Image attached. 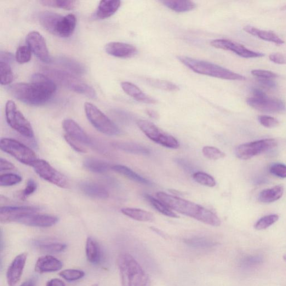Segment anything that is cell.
I'll return each instance as SVG.
<instances>
[{"mask_svg": "<svg viewBox=\"0 0 286 286\" xmlns=\"http://www.w3.org/2000/svg\"><path fill=\"white\" fill-rule=\"evenodd\" d=\"M8 90L17 100L31 106H42L47 103L56 90L55 81L42 73L33 74L30 83H16Z\"/></svg>", "mask_w": 286, "mask_h": 286, "instance_id": "1", "label": "cell"}, {"mask_svg": "<svg viewBox=\"0 0 286 286\" xmlns=\"http://www.w3.org/2000/svg\"><path fill=\"white\" fill-rule=\"evenodd\" d=\"M156 196L160 201L177 213L192 217L211 226H219L221 225L219 217L202 206L163 192L157 193Z\"/></svg>", "mask_w": 286, "mask_h": 286, "instance_id": "2", "label": "cell"}, {"mask_svg": "<svg viewBox=\"0 0 286 286\" xmlns=\"http://www.w3.org/2000/svg\"><path fill=\"white\" fill-rule=\"evenodd\" d=\"M118 266L122 286L152 285L150 276L131 254H120Z\"/></svg>", "mask_w": 286, "mask_h": 286, "instance_id": "3", "label": "cell"}, {"mask_svg": "<svg viewBox=\"0 0 286 286\" xmlns=\"http://www.w3.org/2000/svg\"><path fill=\"white\" fill-rule=\"evenodd\" d=\"M178 59L194 72L203 75L226 80L244 81L245 77L224 67L205 61L190 58L185 56H178Z\"/></svg>", "mask_w": 286, "mask_h": 286, "instance_id": "4", "label": "cell"}, {"mask_svg": "<svg viewBox=\"0 0 286 286\" xmlns=\"http://www.w3.org/2000/svg\"><path fill=\"white\" fill-rule=\"evenodd\" d=\"M44 71L47 76L53 81L59 82L66 88L79 94L95 99L97 97L95 90L87 83L81 81L74 74L66 71L45 68Z\"/></svg>", "mask_w": 286, "mask_h": 286, "instance_id": "5", "label": "cell"}, {"mask_svg": "<svg viewBox=\"0 0 286 286\" xmlns=\"http://www.w3.org/2000/svg\"><path fill=\"white\" fill-rule=\"evenodd\" d=\"M84 111L90 123L101 133L109 136L120 134L118 126L94 104L85 102Z\"/></svg>", "mask_w": 286, "mask_h": 286, "instance_id": "6", "label": "cell"}, {"mask_svg": "<svg viewBox=\"0 0 286 286\" xmlns=\"http://www.w3.org/2000/svg\"><path fill=\"white\" fill-rule=\"evenodd\" d=\"M5 115L11 128L26 138L34 139V131L31 123L18 109L12 100L8 101L6 104Z\"/></svg>", "mask_w": 286, "mask_h": 286, "instance_id": "7", "label": "cell"}, {"mask_svg": "<svg viewBox=\"0 0 286 286\" xmlns=\"http://www.w3.org/2000/svg\"><path fill=\"white\" fill-rule=\"evenodd\" d=\"M1 150L18 160L19 162L32 167L38 159L35 152L22 143L11 138H2L0 141Z\"/></svg>", "mask_w": 286, "mask_h": 286, "instance_id": "8", "label": "cell"}, {"mask_svg": "<svg viewBox=\"0 0 286 286\" xmlns=\"http://www.w3.org/2000/svg\"><path fill=\"white\" fill-rule=\"evenodd\" d=\"M139 128L149 139L163 147L170 149H178L180 143L173 136L164 132L155 124L147 121L140 120L137 122Z\"/></svg>", "mask_w": 286, "mask_h": 286, "instance_id": "9", "label": "cell"}, {"mask_svg": "<svg viewBox=\"0 0 286 286\" xmlns=\"http://www.w3.org/2000/svg\"><path fill=\"white\" fill-rule=\"evenodd\" d=\"M277 141L274 139H265L245 143L236 150V156L242 160H248L276 148Z\"/></svg>", "mask_w": 286, "mask_h": 286, "instance_id": "10", "label": "cell"}, {"mask_svg": "<svg viewBox=\"0 0 286 286\" xmlns=\"http://www.w3.org/2000/svg\"><path fill=\"white\" fill-rule=\"evenodd\" d=\"M32 167L44 180L61 188L67 186L68 182L66 177L44 160L38 159L32 164Z\"/></svg>", "mask_w": 286, "mask_h": 286, "instance_id": "11", "label": "cell"}, {"mask_svg": "<svg viewBox=\"0 0 286 286\" xmlns=\"http://www.w3.org/2000/svg\"><path fill=\"white\" fill-rule=\"evenodd\" d=\"M248 105L256 110L266 113H281L285 111V103L279 99L262 97H250L247 100Z\"/></svg>", "mask_w": 286, "mask_h": 286, "instance_id": "12", "label": "cell"}, {"mask_svg": "<svg viewBox=\"0 0 286 286\" xmlns=\"http://www.w3.org/2000/svg\"><path fill=\"white\" fill-rule=\"evenodd\" d=\"M26 42L27 46L40 61L46 64L52 61L49 55L46 42L39 32L33 31L28 33L26 38Z\"/></svg>", "mask_w": 286, "mask_h": 286, "instance_id": "13", "label": "cell"}, {"mask_svg": "<svg viewBox=\"0 0 286 286\" xmlns=\"http://www.w3.org/2000/svg\"><path fill=\"white\" fill-rule=\"evenodd\" d=\"M211 46L217 49L230 50L244 59L261 58L265 54L256 52L243 46V45L230 41V40L219 39L211 42Z\"/></svg>", "mask_w": 286, "mask_h": 286, "instance_id": "14", "label": "cell"}, {"mask_svg": "<svg viewBox=\"0 0 286 286\" xmlns=\"http://www.w3.org/2000/svg\"><path fill=\"white\" fill-rule=\"evenodd\" d=\"M40 209L33 207H4L0 209V221L2 223L17 222L26 215L35 214Z\"/></svg>", "mask_w": 286, "mask_h": 286, "instance_id": "15", "label": "cell"}, {"mask_svg": "<svg viewBox=\"0 0 286 286\" xmlns=\"http://www.w3.org/2000/svg\"><path fill=\"white\" fill-rule=\"evenodd\" d=\"M59 222L58 217L50 215L31 214L21 217L17 222L28 226L48 227Z\"/></svg>", "mask_w": 286, "mask_h": 286, "instance_id": "16", "label": "cell"}, {"mask_svg": "<svg viewBox=\"0 0 286 286\" xmlns=\"http://www.w3.org/2000/svg\"><path fill=\"white\" fill-rule=\"evenodd\" d=\"M62 127L64 128L66 135L71 138L76 140L83 145L91 146L93 141L83 129L74 120L67 119L62 123Z\"/></svg>", "mask_w": 286, "mask_h": 286, "instance_id": "17", "label": "cell"}, {"mask_svg": "<svg viewBox=\"0 0 286 286\" xmlns=\"http://www.w3.org/2000/svg\"><path fill=\"white\" fill-rule=\"evenodd\" d=\"M27 259V254L21 253L15 257L9 266L7 278L9 286H15L20 281Z\"/></svg>", "mask_w": 286, "mask_h": 286, "instance_id": "18", "label": "cell"}, {"mask_svg": "<svg viewBox=\"0 0 286 286\" xmlns=\"http://www.w3.org/2000/svg\"><path fill=\"white\" fill-rule=\"evenodd\" d=\"M105 49L107 54L120 59L131 58L138 53V50L134 45L121 42L108 43Z\"/></svg>", "mask_w": 286, "mask_h": 286, "instance_id": "19", "label": "cell"}, {"mask_svg": "<svg viewBox=\"0 0 286 286\" xmlns=\"http://www.w3.org/2000/svg\"><path fill=\"white\" fill-rule=\"evenodd\" d=\"M77 19L73 14L62 16L57 24L55 36L68 38L72 35L76 26Z\"/></svg>", "mask_w": 286, "mask_h": 286, "instance_id": "20", "label": "cell"}, {"mask_svg": "<svg viewBox=\"0 0 286 286\" xmlns=\"http://www.w3.org/2000/svg\"><path fill=\"white\" fill-rule=\"evenodd\" d=\"M62 267V263L54 256L45 255L37 260L35 271L38 273L53 272L61 270Z\"/></svg>", "mask_w": 286, "mask_h": 286, "instance_id": "21", "label": "cell"}, {"mask_svg": "<svg viewBox=\"0 0 286 286\" xmlns=\"http://www.w3.org/2000/svg\"><path fill=\"white\" fill-rule=\"evenodd\" d=\"M121 87L126 94L137 101L148 104H154L157 102L156 99L143 93L137 85L132 83L123 82Z\"/></svg>", "mask_w": 286, "mask_h": 286, "instance_id": "22", "label": "cell"}, {"mask_svg": "<svg viewBox=\"0 0 286 286\" xmlns=\"http://www.w3.org/2000/svg\"><path fill=\"white\" fill-rule=\"evenodd\" d=\"M81 191L89 197L97 199H105L109 194L104 187L96 183L89 181L82 182L79 185Z\"/></svg>", "mask_w": 286, "mask_h": 286, "instance_id": "23", "label": "cell"}, {"mask_svg": "<svg viewBox=\"0 0 286 286\" xmlns=\"http://www.w3.org/2000/svg\"><path fill=\"white\" fill-rule=\"evenodd\" d=\"M243 30L250 35L262 39L263 41L273 43L277 45H282L284 43L283 39L272 32L261 30L258 28L250 26H245Z\"/></svg>", "mask_w": 286, "mask_h": 286, "instance_id": "24", "label": "cell"}, {"mask_svg": "<svg viewBox=\"0 0 286 286\" xmlns=\"http://www.w3.org/2000/svg\"><path fill=\"white\" fill-rule=\"evenodd\" d=\"M112 146L120 151L127 153L138 154V155H149L151 152L146 147L133 142L117 141L112 143Z\"/></svg>", "mask_w": 286, "mask_h": 286, "instance_id": "25", "label": "cell"}, {"mask_svg": "<svg viewBox=\"0 0 286 286\" xmlns=\"http://www.w3.org/2000/svg\"><path fill=\"white\" fill-rule=\"evenodd\" d=\"M121 5L120 1H101L97 8L96 15L97 18L105 19L112 16L118 10Z\"/></svg>", "mask_w": 286, "mask_h": 286, "instance_id": "26", "label": "cell"}, {"mask_svg": "<svg viewBox=\"0 0 286 286\" xmlns=\"http://www.w3.org/2000/svg\"><path fill=\"white\" fill-rule=\"evenodd\" d=\"M62 15L50 11H44L39 15V22L47 32L55 35L56 27Z\"/></svg>", "mask_w": 286, "mask_h": 286, "instance_id": "27", "label": "cell"}, {"mask_svg": "<svg viewBox=\"0 0 286 286\" xmlns=\"http://www.w3.org/2000/svg\"><path fill=\"white\" fill-rule=\"evenodd\" d=\"M283 193L284 187L282 185L276 186L261 191L259 194V200L262 203H272L281 198Z\"/></svg>", "mask_w": 286, "mask_h": 286, "instance_id": "28", "label": "cell"}, {"mask_svg": "<svg viewBox=\"0 0 286 286\" xmlns=\"http://www.w3.org/2000/svg\"><path fill=\"white\" fill-rule=\"evenodd\" d=\"M111 169L116 171V173L127 177V178L131 181L139 183L140 184L147 185L149 186L153 185L152 182L144 178V177L139 175L138 174H137L133 170H131L127 167L124 166V165H113Z\"/></svg>", "mask_w": 286, "mask_h": 286, "instance_id": "29", "label": "cell"}, {"mask_svg": "<svg viewBox=\"0 0 286 286\" xmlns=\"http://www.w3.org/2000/svg\"><path fill=\"white\" fill-rule=\"evenodd\" d=\"M85 253L89 262L94 265L98 264L101 261V249L99 244L91 237H89L85 244Z\"/></svg>", "mask_w": 286, "mask_h": 286, "instance_id": "30", "label": "cell"}, {"mask_svg": "<svg viewBox=\"0 0 286 286\" xmlns=\"http://www.w3.org/2000/svg\"><path fill=\"white\" fill-rule=\"evenodd\" d=\"M161 3L165 7L176 13L188 12L196 8V4L191 1L166 0V1H162Z\"/></svg>", "mask_w": 286, "mask_h": 286, "instance_id": "31", "label": "cell"}, {"mask_svg": "<svg viewBox=\"0 0 286 286\" xmlns=\"http://www.w3.org/2000/svg\"><path fill=\"white\" fill-rule=\"evenodd\" d=\"M84 167L92 173L96 174H104L111 169L110 164L95 158H88L83 162Z\"/></svg>", "mask_w": 286, "mask_h": 286, "instance_id": "32", "label": "cell"}, {"mask_svg": "<svg viewBox=\"0 0 286 286\" xmlns=\"http://www.w3.org/2000/svg\"><path fill=\"white\" fill-rule=\"evenodd\" d=\"M56 62L66 70L72 74L81 75L85 72L84 66L79 62L66 56H61L57 59Z\"/></svg>", "mask_w": 286, "mask_h": 286, "instance_id": "33", "label": "cell"}, {"mask_svg": "<svg viewBox=\"0 0 286 286\" xmlns=\"http://www.w3.org/2000/svg\"><path fill=\"white\" fill-rule=\"evenodd\" d=\"M122 212L124 215L136 221L147 222L154 220V216L152 213L139 209L124 208L122 209Z\"/></svg>", "mask_w": 286, "mask_h": 286, "instance_id": "34", "label": "cell"}, {"mask_svg": "<svg viewBox=\"0 0 286 286\" xmlns=\"http://www.w3.org/2000/svg\"><path fill=\"white\" fill-rule=\"evenodd\" d=\"M185 243L189 247L196 249H210L215 247L217 243L209 238L205 237H193L187 239Z\"/></svg>", "mask_w": 286, "mask_h": 286, "instance_id": "35", "label": "cell"}, {"mask_svg": "<svg viewBox=\"0 0 286 286\" xmlns=\"http://www.w3.org/2000/svg\"><path fill=\"white\" fill-rule=\"evenodd\" d=\"M145 197L149 203H151L153 208H155L160 213L170 217H174V218H177L179 217L159 199H157L148 194H146Z\"/></svg>", "mask_w": 286, "mask_h": 286, "instance_id": "36", "label": "cell"}, {"mask_svg": "<svg viewBox=\"0 0 286 286\" xmlns=\"http://www.w3.org/2000/svg\"><path fill=\"white\" fill-rule=\"evenodd\" d=\"M0 83L3 85L10 84L13 81L12 70L7 62L0 61Z\"/></svg>", "mask_w": 286, "mask_h": 286, "instance_id": "37", "label": "cell"}, {"mask_svg": "<svg viewBox=\"0 0 286 286\" xmlns=\"http://www.w3.org/2000/svg\"><path fill=\"white\" fill-rule=\"evenodd\" d=\"M146 81L148 84H150L154 88L165 91H171V92L178 91L180 89L178 85L173 82L164 81V80L148 78L146 79Z\"/></svg>", "mask_w": 286, "mask_h": 286, "instance_id": "38", "label": "cell"}, {"mask_svg": "<svg viewBox=\"0 0 286 286\" xmlns=\"http://www.w3.org/2000/svg\"><path fill=\"white\" fill-rule=\"evenodd\" d=\"M37 245L40 249L52 253L62 252L67 248L66 244L59 242H37Z\"/></svg>", "mask_w": 286, "mask_h": 286, "instance_id": "39", "label": "cell"}, {"mask_svg": "<svg viewBox=\"0 0 286 286\" xmlns=\"http://www.w3.org/2000/svg\"><path fill=\"white\" fill-rule=\"evenodd\" d=\"M77 2L72 1V0H43L41 3L47 7L61 8L65 10H72L76 7Z\"/></svg>", "mask_w": 286, "mask_h": 286, "instance_id": "40", "label": "cell"}, {"mask_svg": "<svg viewBox=\"0 0 286 286\" xmlns=\"http://www.w3.org/2000/svg\"><path fill=\"white\" fill-rule=\"evenodd\" d=\"M194 181L202 185L213 187L216 185V181L214 177L203 171H197L192 175Z\"/></svg>", "mask_w": 286, "mask_h": 286, "instance_id": "41", "label": "cell"}, {"mask_svg": "<svg viewBox=\"0 0 286 286\" xmlns=\"http://www.w3.org/2000/svg\"><path fill=\"white\" fill-rule=\"evenodd\" d=\"M279 219L277 215H269L262 217L255 225L254 228L257 231L265 230L276 223Z\"/></svg>", "mask_w": 286, "mask_h": 286, "instance_id": "42", "label": "cell"}, {"mask_svg": "<svg viewBox=\"0 0 286 286\" xmlns=\"http://www.w3.org/2000/svg\"><path fill=\"white\" fill-rule=\"evenodd\" d=\"M32 58V51L27 46H20L17 49L15 60L20 64H24L30 62Z\"/></svg>", "mask_w": 286, "mask_h": 286, "instance_id": "43", "label": "cell"}, {"mask_svg": "<svg viewBox=\"0 0 286 286\" xmlns=\"http://www.w3.org/2000/svg\"><path fill=\"white\" fill-rule=\"evenodd\" d=\"M21 181V177L14 174H5L0 176V185L4 187L14 186Z\"/></svg>", "mask_w": 286, "mask_h": 286, "instance_id": "44", "label": "cell"}, {"mask_svg": "<svg viewBox=\"0 0 286 286\" xmlns=\"http://www.w3.org/2000/svg\"><path fill=\"white\" fill-rule=\"evenodd\" d=\"M85 275L83 271L78 270L69 269L60 273V276L64 278L67 281H75L82 278Z\"/></svg>", "mask_w": 286, "mask_h": 286, "instance_id": "45", "label": "cell"}, {"mask_svg": "<svg viewBox=\"0 0 286 286\" xmlns=\"http://www.w3.org/2000/svg\"><path fill=\"white\" fill-rule=\"evenodd\" d=\"M203 153L205 157L211 160L220 159L225 157V154L219 149L210 146H206L203 149Z\"/></svg>", "mask_w": 286, "mask_h": 286, "instance_id": "46", "label": "cell"}, {"mask_svg": "<svg viewBox=\"0 0 286 286\" xmlns=\"http://www.w3.org/2000/svg\"><path fill=\"white\" fill-rule=\"evenodd\" d=\"M270 173L279 178H286V165L282 163H274L270 168Z\"/></svg>", "mask_w": 286, "mask_h": 286, "instance_id": "47", "label": "cell"}, {"mask_svg": "<svg viewBox=\"0 0 286 286\" xmlns=\"http://www.w3.org/2000/svg\"><path fill=\"white\" fill-rule=\"evenodd\" d=\"M259 121L263 127L267 128L276 127L279 124L276 118L267 116H259Z\"/></svg>", "mask_w": 286, "mask_h": 286, "instance_id": "48", "label": "cell"}, {"mask_svg": "<svg viewBox=\"0 0 286 286\" xmlns=\"http://www.w3.org/2000/svg\"><path fill=\"white\" fill-rule=\"evenodd\" d=\"M251 73L259 79H274L278 77L276 73L267 70H254Z\"/></svg>", "mask_w": 286, "mask_h": 286, "instance_id": "49", "label": "cell"}, {"mask_svg": "<svg viewBox=\"0 0 286 286\" xmlns=\"http://www.w3.org/2000/svg\"><path fill=\"white\" fill-rule=\"evenodd\" d=\"M65 139L68 145L73 149V150L80 153H84L87 152L82 144L79 142L76 141L71 138L69 136L65 135Z\"/></svg>", "mask_w": 286, "mask_h": 286, "instance_id": "50", "label": "cell"}, {"mask_svg": "<svg viewBox=\"0 0 286 286\" xmlns=\"http://www.w3.org/2000/svg\"><path fill=\"white\" fill-rule=\"evenodd\" d=\"M37 189V185L35 181L33 179L28 180L27 182V184L25 189L22 192V195L24 197H27L31 195Z\"/></svg>", "mask_w": 286, "mask_h": 286, "instance_id": "51", "label": "cell"}, {"mask_svg": "<svg viewBox=\"0 0 286 286\" xmlns=\"http://www.w3.org/2000/svg\"><path fill=\"white\" fill-rule=\"evenodd\" d=\"M270 60L274 64L278 65H286V55L276 53H273L269 56Z\"/></svg>", "mask_w": 286, "mask_h": 286, "instance_id": "52", "label": "cell"}, {"mask_svg": "<svg viewBox=\"0 0 286 286\" xmlns=\"http://www.w3.org/2000/svg\"><path fill=\"white\" fill-rule=\"evenodd\" d=\"M15 168L14 165L5 159H0V171L13 170Z\"/></svg>", "mask_w": 286, "mask_h": 286, "instance_id": "53", "label": "cell"}, {"mask_svg": "<svg viewBox=\"0 0 286 286\" xmlns=\"http://www.w3.org/2000/svg\"><path fill=\"white\" fill-rule=\"evenodd\" d=\"M176 163L179 164L180 166L187 171H192L193 168L192 165L186 161V160L183 159H176Z\"/></svg>", "mask_w": 286, "mask_h": 286, "instance_id": "54", "label": "cell"}, {"mask_svg": "<svg viewBox=\"0 0 286 286\" xmlns=\"http://www.w3.org/2000/svg\"><path fill=\"white\" fill-rule=\"evenodd\" d=\"M259 82L268 88L273 89L276 87V83L273 79H259Z\"/></svg>", "mask_w": 286, "mask_h": 286, "instance_id": "55", "label": "cell"}, {"mask_svg": "<svg viewBox=\"0 0 286 286\" xmlns=\"http://www.w3.org/2000/svg\"><path fill=\"white\" fill-rule=\"evenodd\" d=\"M46 286H66L64 281L59 278L51 279L46 284Z\"/></svg>", "mask_w": 286, "mask_h": 286, "instance_id": "56", "label": "cell"}, {"mask_svg": "<svg viewBox=\"0 0 286 286\" xmlns=\"http://www.w3.org/2000/svg\"><path fill=\"white\" fill-rule=\"evenodd\" d=\"M13 59V56L12 54L6 52H4V53H3V51H2L1 53L2 62H7L8 64V62L11 61V60H12Z\"/></svg>", "mask_w": 286, "mask_h": 286, "instance_id": "57", "label": "cell"}, {"mask_svg": "<svg viewBox=\"0 0 286 286\" xmlns=\"http://www.w3.org/2000/svg\"><path fill=\"white\" fill-rule=\"evenodd\" d=\"M253 94L254 97H262L267 96L263 91L259 89H254L253 90Z\"/></svg>", "mask_w": 286, "mask_h": 286, "instance_id": "58", "label": "cell"}, {"mask_svg": "<svg viewBox=\"0 0 286 286\" xmlns=\"http://www.w3.org/2000/svg\"><path fill=\"white\" fill-rule=\"evenodd\" d=\"M147 113L149 116H150L152 118L157 119L158 118V113L154 111L153 110H147Z\"/></svg>", "mask_w": 286, "mask_h": 286, "instance_id": "59", "label": "cell"}, {"mask_svg": "<svg viewBox=\"0 0 286 286\" xmlns=\"http://www.w3.org/2000/svg\"><path fill=\"white\" fill-rule=\"evenodd\" d=\"M20 286H35V284H34L32 280H30V281L24 282Z\"/></svg>", "mask_w": 286, "mask_h": 286, "instance_id": "60", "label": "cell"}, {"mask_svg": "<svg viewBox=\"0 0 286 286\" xmlns=\"http://www.w3.org/2000/svg\"><path fill=\"white\" fill-rule=\"evenodd\" d=\"M284 261L286 262V254H284L283 256Z\"/></svg>", "mask_w": 286, "mask_h": 286, "instance_id": "61", "label": "cell"}, {"mask_svg": "<svg viewBox=\"0 0 286 286\" xmlns=\"http://www.w3.org/2000/svg\"><path fill=\"white\" fill-rule=\"evenodd\" d=\"M91 286H99V284L95 283V284H93L92 285H91Z\"/></svg>", "mask_w": 286, "mask_h": 286, "instance_id": "62", "label": "cell"}]
</instances>
